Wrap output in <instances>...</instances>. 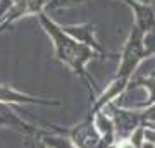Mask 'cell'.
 <instances>
[{
    "mask_svg": "<svg viewBox=\"0 0 155 148\" xmlns=\"http://www.w3.org/2000/svg\"><path fill=\"white\" fill-rule=\"evenodd\" d=\"M52 0H12L11 7L7 9L5 16L2 17V28H5L7 24L14 22L19 17L31 16V14H41L45 5H50Z\"/></svg>",
    "mask_w": 155,
    "mask_h": 148,
    "instance_id": "cell-2",
    "label": "cell"
},
{
    "mask_svg": "<svg viewBox=\"0 0 155 148\" xmlns=\"http://www.w3.org/2000/svg\"><path fill=\"white\" fill-rule=\"evenodd\" d=\"M122 2H126L127 5L134 11V14H136V26L141 31L155 33V12L152 7L147 5V4H141V2H136V0H122Z\"/></svg>",
    "mask_w": 155,
    "mask_h": 148,
    "instance_id": "cell-3",
    "label": "cell"
},
{
    "mask_svg": "<svg viewBox=\"0 0 155 148\" xmlns=\"http://www.w3.org/2000/svg\"><path fill=\"white\" fill-rule=\"evenodd\" d=\"M136 2H141V4H147V5H150V4H153L155 0H136Z\"/></svg>",
    "mask_w": 155,
    "mask_h": 148,
    "instance_id": "cell-5",
    "label": "cell"
},
{
    "mask_svg": "<svg viewBox=\"0 0 155 148\" xmlns=\"http://www.w3.org/2000/svg\"><path fill=\"white\" fill-rule=\"evenodd\" d=\"M0 100H14V102H24L28 100L26 97H22L21 93H17L11 88H5V86H0Z\"/></svg>",
    "mask_w": 155,
    "mask_h": 148,
    "instance_id": "cell-4",
    "label": "cell"
},
{
    "mask_svg": "<svg viewBox=\"0 0 155 148\" xmlns=\"http://www.w3.org/2000/svg\"><path fill=\"white\" fill-rule=\"evenodd\" d=\"M38 16H40V21H41L43 28L47 29V33H48L50 36H52V40H54L57 57H59L61 61L67 62L76 72H81V74H83L84 62L93 55L91 50H90L86 45L76 41V38L69 36L62 28H59L54 21H50L43 12L38 14Z\"/></svg>",
    "mask_w": 155,
    "mask_h": 148,
    "instance_id": "cell-1",
    "label": "cell"
},
{
    "mask_svg": "<svg viewBox=\"0 0 155 148\" xmlns=\"http://www.w3.org/2000/svg\"><path fill=\"white\" fill-rule=\"evenodd\" d=\"M121 148H133V145H129V143H126V145H122Z\"/></svg>",
    "mask_w": 155,
    "mask_h": 148,
    "instance_id": "cell-6",
    "label": "cell"
}]
</instances>
